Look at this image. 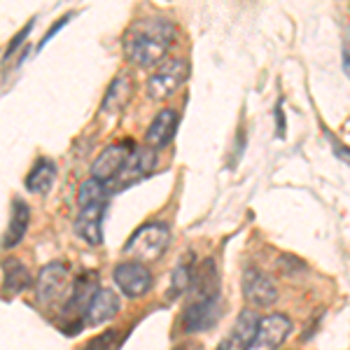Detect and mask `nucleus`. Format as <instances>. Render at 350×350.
I'll return each mask as SVG.
<instances>
[{"label": "nucleus", "instance_id": "obj_1", "mask_svg": "<svg viewBox=\"0 0 350 350\" xmlns=\"http://www.w3.org/2000/svg\"><path fill=\"white\" fill-rule=\"evenodd\" d=\"M175 24L166 16H145L133 21L122 38L124 56L138 68L161 64L175 40Z\"/></svg>", "mask_w": 350, "mask_h": 350}, {"label": "nucleus", "instance_id": "obj_2", "mask_svg": "<svg viewBox=\"0 0 350 350\" xmlns=\"http://www.w3.org/2000/svg\"><path fill=\"white\" fill-rule=\"evenodd\" d=\"M168 243H171V229H168V224L148 222L131 234V239L124 245V255L133 257V262L150 264L163 257V252L168 250Z\"/></svg>", "mask_w": 350, "mask_h": 350}, {"label": "nucleus", "instance_id": "obj_3", "mask_svg": "<svg viewBox=\"0 0 350 350\" xmlns=\"http://www.w3.org/2000/svg\"><path fill=\"white\" fill-rule=\"evenodd\" d=\"M222 318V295H194L183 310V332L185 334H201L217 325Z\"/></svg>", "mask_w": 350, "mask_h": 350}, {"label": "nucleus", "instance_id": "obj_4", "mask_svg": "<svg viewBox=\"0 0 350 350\" xmlns=\"http://www.w3.org/2000/svg\"><path fill=\"white\" fill-rule=\"evenodd\" d=\"M189 75V64L185 59H168L148 80V96L152 100H163L173 96Z\"/></svg>", "mask_w": 350, "mask_h": 350}, {"label": "nucleus", "instance_id": "obj_5", "mask_svg": "<svg viewBox=\"0 0 350 350\" xmlns=\"http://www.w3.org/2000/svg\"><path fill=\"white\" fill-rule=\"evenodd\" d=\"M112 280L120 287V292L129 299H140L154 287V275L152 271L140 262H120L112 269Z\"/></svg>", "mask_w": 350, "mask_h": 350}, {"label": "nucleus", "instance_id": "obj_6", "mask_svg": "<svg viewBox=\"0 0 350 350\" xmlns=\"http://www.w3.org/2000/svg\"><path fill=\"white\" fill-rule=\"evenodd\" d=\"M68 267L64 262H52L47 264L40 273H38L36 280V299L40 306L52 308L61 299L66 297L68 292Z\"/></svg>", "mask_w": 350, "mask_h": 350}, {"label": "nucleus", "instance_id": "obj_7", "mask_svg": "<svg viewBox=\"0 0 350 350\" xmlns=\"http://www.w3.org/2000/svg\"><path fill=\"white\" fill-rule=\"evenodd\" d=\"M243 297L250 301L255 308H267L271 304L278 301V287H275L273 278L264 273L257 267H247L243 271Z\"/></svg>", "mask_w": 350, "mask_h": 350}, {"label": "nucleus", "instance_id": "obj_8", "mask_svg": "<svg viewBox=\"0 0 350 350\" xmlns=\"http://www.w3.org/2000/svg\"><path fill=\"white\" fill-rule=\"evenodd\" d=\"M292 329H295V323L287 315L271 313L259 320L257 334L250 350H278L287 341V336L292 334Z\"/></svg>", "mask_w": 350, "mask_h": 350}, {"label": "nucleus", "instance_id": "obj_9", "mask_svg": "<svg viewBox=\"0 0 350 350\" xmlns=\"http://www.w3.org/2000/svg\"><path fill=\"white\" fill-rule=\"evenodd\" d=\"M133 143H112L108 145L103 152H100L98 157L94 159L92 163V178L98 180V183L103 185H112L117 180V175L122 173L124 163L129 161V157H131V152H129V148H131Z\"/></svg>", "mask_w": 350, "mask_h": 350}, {"label": "nucleus", "instance_id": "obj_10", "mask_svg": "<svg viewBox=\"0 0 350 350\" xmlns=\"http://www.w3.org/2000/svg\"><path fill=\"white\" fill-rule=\"evenodd\" d=\"M157 166V152L152 148H138L131 152V157H129V161L124 163L122 173L117 175V180L112 183V191H120V189H126L131 187V185L140 183V180H145L148 175L154 171Z\"/></svg>", "mask_w": 350, "mask_h": 350}, {"label": "nucleus", "instance_id": "obj_11", "mask_svg": "<svg viewBox=\"0 0 350 350\" xmlns=\"http://www.w3.org/2000/svg\"><path fill=\"white\" fill-rule=\"evenodd\" d=\"M108 201L103 203H89V206H80V213L75 217V234L80 236L84 243L98 247L103 245V217Z\"/></svg>", "mask_w": 350, "mask_h": 350}, {"label": "nucleus", "instance_id": "obj_12", "mask_svg": "<svg viewBox=\"0 0 350 350\" xmlns=\"http://www.w3.org/2000/svg\"><path fill=\"white\" fill-rule=\"evenodd\" d=\"M259 315L252 308H245L239 313V320L231 327V332L227 334L222 343L217 346V350H250L252 341H255L257 327H259Z\"/></svg>", "mask_w": 350, "mask_h": 350}, {"label": "nucleus", "instance_id": "obj_13", "mask_svg": "<svg viewBox=\"0 0 350 350\" xmlns=\"http://www.w3.org/2000/svg\"><path fill=\"white\" fill-rule=\"evenodd\" d=\"M178 124H180V117L175 110L166 108V110L157 112V117L152 120L148 131H145V143H148V148L163 150L166 145H171L175 133H178Z\"/></svg>", "mask_w": 350, "mask_h": 350}, {"label": "nucleus", "instance_id": "obj_14", "mask_svg": "<svg viewBox=\"0 0 350 350\" xmlns=\"http://www.w3.org/2000/svg\"><path fill=\"white\" fill-rule=\"evenodd\" d=\"M120 306H122L120 297H117L115 292L108 290V287H98V290L94 292L87 310H84V320H87V325L98 327L115 318V315L120 313Z\"/></svg>", "mask_w": 350, "mask_h": 350}, {"label": "nucleus", "instance_id": "obj_15", "mask_svg": "<svg viewBox=\"0 0 350 350\" xmlns=\"http://www.w3.org/2000/svg\"><path fill=\"white\" fill-rule=\"evenodd\" d=\"M28 224H31V208H28V203L24 199L16 196V199H12V215H10L8 229H5V236H3L5 250H12V247H16L24 241Z\"/></svg>", "mask_w": 350, "mask_h": 350}, {"label": "nucleus", "instance_id": "obj_16", "mask_svg": "<svg viewBox=\"0 0 350 350\" xmlns=\"http://www.w3.org/2000/svg\"><path fill=\"white\" fill-rule=\"evenodd\" d=\"M31 285V271L19 259H5L3 262V299H12Z\"/></svg>", "mask_w": 350, "mask_h": 350}, {"label": "nucleus", "instance_id": "obj_17", "mask_svg": "<svg viewBox=\"0 0 350 350\" xmlns=\"http://www.w3.org/2000/svg\"><path fill=\"white\" fill-rule=\"evenodd\" d=\"M56 183V163L49 157H40L26 175V189L31 194H47Z\"/></svg>", "mask_w": 350, "mask_h": 350}, {"label": "nucleus", "instance_id": "obj_18", "mask_svg": "<svg viewBox=\"0 0 350 350\" xmlns=\"http://www.w3.org/2000/svg\"><path fill=\"white\" fill-rule=\"evenodd\" d=\"M129 96H131V82H129V75L126 72H120V75L115 77V80L110 82L108 92L103 96V103H100V115H120L124 110V105H126Z\"/></svg>", "mask_w": 350, "mask_h": 350}, {"label": "nucleus", "instance_id": "obj_19", "mask_svg": "<svg viewBox=\"0 0 350 350\" xmlns=\"http://www.w3.org/2000/svg\"><path fill=\"white\" fill-rule=\"evenodd\" d=\"M191 255H187L185 259H180V264L173 269L171 273V285H168V292H166V299L168 301H175L189 290L191 283H194V271H196V262L191 264L189 262Z\"/></svg>", "mask_w": 350, "mask_h": 350}, {"label": "nucleus", "instance_id": "obj_20", "mask_svg": "<svg viewBox=\"0 0 350 350\" xmlns=\"http://www.w3.org/2000/svg\"><path fill=\"white\" fill-rule=\"evenodd\" d=\"M110 196V189L108 185L98 183V180L89 178L84 180L80 185V191H77V206H89V203H103L108 201Z\"/></svg>", "mask_w": 350, "mask_h": 350}, {"label": "nucleus", "instance_id": "obj_21", "mask_svg": "<svg viewBox=\"0 0 350 350\" xmlns=\"http://www.w3.org/2000/svg\"><path fill=\"white\" fill-rule=\"evenodd\" d=\"M117 346H120V332L108 329V332H103V334L94 336L92 341L84 343L82 350H117Z\"/></svg>", "mask_w": 350, "mask_h": 350}, {"label": "nucleus", "instance_id": "obj_22", "mask_svg": "<svg viewBox=\"0 0 350 350\" xmlns=\"http://www.w3.org/2000/svg\"><path fill=\"white\" fill-rule=\"evenodd\" d=\"M323 133H325V138H327V143L332 145V152H334V157L338 161H343L346 166H350V148L348 145H343L341 140L336 138L334 131H329L327 126H323Z\"/></svg>", "mask_w": 350, "mask_h": 350}, {"label": "nucleus", "instance_id": "obj_23", "mask_svg": "<svg viewBox=\"0 0 350 350\" xmlns=\"http://www.w3.org/2000/svg\"><path fill=\"white\" fill-rule=\"evenodd\" d=\"M33 28H36V19H31V21H28V24H26L24 28H21V31H19V33H16V36L12 38V42H10V47H8V49H5V56H3V59H5V61H10V59H12V56H14V52H16V49H19V47H21V44H24V42H26V38H28V36H31V31H33Z\"/></svg>", "mask_w": 350, "mask_h": 350}, {"label": "nucleus", "instance_id": "obj_24", "mask_svg": "<svg viewBox=\"0 0 350 350\" xmlns=\"http://www.w3.org/2000/svg\"><path fill=\"white\" fill-rule=\"evenodd\" d=\"M72 16H75V12H68L66 16H61V19L59 21H56V24L52 26V28H49V31L47 33H44V38H42V40H40V44H38V52H40V49L44 47V44H47L49 40H52V38L56 36V33H59L61 31V28H64L66 24H68V21H70L72 19Z\"/></svg>", "mask_w": 350, "mask_h": 350}, {"label": "nucleus", "instance_id": "obj_25", "mask_svg": "<svg viewBox=\"0 0 350 350\" xmlns=\"http://www.w3.org/2000/svg\"><path fill=\"white\" fill-rule=\"evenodd\" d=\"M280 262V269L285 271V273H295V271H306V264L301 262L299 257L295 255H283L278 259Z\"/></svg>", "mask_w": 350, "mask_h": 350}, {"label": "nucleus", "instance_id": "obj_26", "mask_svg": "<svg viewBox=\"0 0 350 350\" xmlns=\"http://www.w3.org/2000/svg\"><path fill=\"white\" fill-rule=\"evenodd\" d=\"M273 115H275V133H278V138H285V112H283V98H280L278 103H275Z\"/></svg>", "mask_w": 350, "mask_h": 350}, {"label": "nucleus", "instance_id": "obj_27", "mask_svg": "<svg viewBox=\"0 0 350 350\" xmlns=\"http://www.w3.org/2000/svg\"><path fill=\"white\" fill-rule=\"evenodd\" d=\"M341 68L350 80V42H343V47H341Z\"/></svg>", "mask_w": 350, "mask_h": 350}]
</instances>
